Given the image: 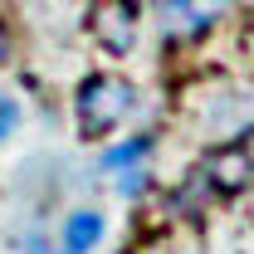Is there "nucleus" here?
I'll use <instances>...</instances> for the list:
<instances>
[{
    "mask_svg": "<svg viewBox=\"0 0 254 254\" xmlns=\"http://www.w3.org/2000/svg\"><path fill=\"white\" fill-rule=\"evenodd\" d=\"M10 59V39H5V30H0V64Z\"/></svg>",
    "mask_w": 254,
    "mask_h": 254,
    "instance_id": "nucleus-9",
    "label": "nucleus"
},
{
    "mask_svg": "<svg viewBox=\"0 0 254 254\" xmlns=\"http://www.w3.org/2000/svg\"><path fill=\"white\" fill-rule=\"evenodd\" d=\"M205 176H210V186H220V190H240V186H250L254 161L240 147H225V152H215V157L205 161Z\"/></svg>",
    "mask_w": 254,
    "mask_h": 254,
    "instance_id": "nucleus-3",
    "label": "nucleus"
},
{
    "mask_svg": "<svg viewBox=\"0 0 254 254\" xmlns=\"http://www.w3.org/2000/svg\"><path fill=\"white\" fill-rule=\"evenodd\" d=\"M15 127H20V103L0 93V142H10V137H15Z\"/></svg>",
    "mask_w": 254,
    "mask_h": 254,
    "instance_id": "nucleus-7",
    "label": "nucleus"
},
{
    "mask_svg": "<svg viewBox=\"0 0 254 254\" xmlns=\"http://www.w3.org/2000/svg\"><path fill=\"white\" fill-rule=\"evenodd\" d=\"M132 88H127L123 78H88L83 88H78V127H83V137H103L108 127H118L132 113Z\"/></svg>",
    "mask_w": 254,
    "mask_h": 254,
    "instance_id": "nucleus-1",
    "label": "nucleus"
},
{
    "mask_svg": "<svg viewBox=\"0 0 254 254\" xmlns=\"http://www.w3.org/2000/svg\"><path fill=\"white\" fill-rule=\"evenodd\" d=\"M147 190V171H127L123 176V195H142Z\"/></svg>",
    "mask_w": 254,
    "mask_h": 254,
    "instance_id": "nucleus-8",
    "label": "nucleus"
},
{
    "mask_svg": "<svg viewBox=\"0 0 254 254\" xmlns=\"http://www.w3.org/2000/svg\"><path fill=\"white\" fill-rule=\"evenodd\" d=\"M93 39L108 54H127L137 44V15H132L127 0H103L93 10Z\"/></svg>",
    "mask_w": 254,
    "mask_h": 254,
    "instance_id": "nucleus-2",
    "label": "nucleus"
},
{
    "mask_svg": "<svg viewBox=\"0 0 254 254\" xmlns=\"http://www.w3.org/2000/svg\"><path fill=\"white\" fill-rule=\"evenodd\" d=\"M103 240V215L98 210H73L59 225V254H88Z\"/></svg>",
    "mask_w": 254,
    "mask_h": 254,
    "instance_id": "nucleus-4",
    "label": "nucleus"
},
{
    "mask_svg": "<svg viewBox=\"0 0 254 254\" xmlns=\"http://www.w3.org/2000/svg\"><path fill=\"white\" fill-rule=\"evenodd\" d=\"M147 147H152V137H132V142H123V147H118V152H108V157H103V166H113V171H118V166H132V161L147 157Z\"/></svg>",
    "mask_w": 254,
    "mask_h": 254,
    "instance_id": "nucleus-6",
    "label": "nucleus"
},
{
    "mask_svg": "<svg viewBox=\"0 0 254 254\" xmlns=\"http://www.w3.org/2000/svg\"><path fill=\"white\" fill-rule=\"evenodd\" d=\"M220 10H225V0H166V5H161V15H166V20H176L181 34L205 30Z\"/></svg>",
    "mask_w": 254,
    "mask_h": 254,
    "instance_id": "nucleus-5",
    "label": "nucleus"
}]
</instances>
